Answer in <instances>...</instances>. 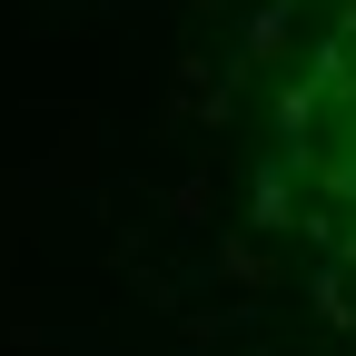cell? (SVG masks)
<instances>
[{
    "instance_id": "obj_1",
    "label": "cell",
    "mask_w": 356,
    "mask_h": 356,
    "mask_svg": "<svg viewBox=\"0 0 356 356\" xmlns=\"http://www.w3.org/2000/svg\"><path fill=\"white\" fill-rule=\"evenodd\" d=\"M307 79L356 89V10H337V20H327V40H317V70H307Z\"/></svg>"
},
{
    "instance_id": "obj_2",
    "label": "cell",
    "mask_w": 356,
    "mask_h": 356,
    "mask_svg": "<svg viewBox=\"0 0 356 356\" xmlns=\"http://www.w3.org/2000/svg\"><path fill=\"white\" fill-rule=\"evenodd\" d=\"M317 307L337 327H356V248H327V277H317Z\"/></svg>"
}]
</instances>
